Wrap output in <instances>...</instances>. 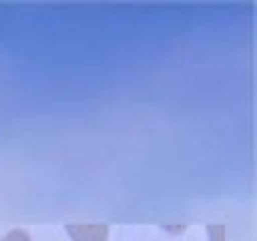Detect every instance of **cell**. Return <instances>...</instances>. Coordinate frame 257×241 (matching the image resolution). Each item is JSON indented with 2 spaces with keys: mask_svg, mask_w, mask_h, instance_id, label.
I'll use <instances>...</instances> for the list:
<instances>
[{
  "mask_svg": "<svg viewBox=\"0 0 257 241\" xmlns=\"http://www.w3.org/2000/svg\"><path fill=\"white\" fill-rule=\"evenodd\" d=\"M66 231L70 233L72 241H106L108 227L106 225H66Z\"/></svg>",
  "mask_w": 257,
  "mask_h": 241,
  "instance_id": "obj_1",
  "label": "cell"
},
{
  "mask_svg": "<svg viewBox=\"0 0 257 241\" xmlns=\"http://www.w3.org/2000/svg\"><path fill=\"white\" fill-rule=\"evenodd\" d=\"M211 241H225V227L223 225H209L207 227Z\"/></svg>",
  "mask_w": 257,
  "mask_h": 241,
  "instance_id": "obj_2",
  "label": "cell"
},
{
  "mask_svg": "<svg viewBox=\"0 0 257 241\" xmlns=\"http://www.w3.org/2000/svg\"><path fill=\"white\" fill-rule=\"evenodd\" d=\"M2 241H30V237H28L22 229H12Z\"/></svg>",
  "mask_w": 257,
  "mask_h": 241,
  "instance_id": "obj_3",
  "label": "cell"
}]
</instances>
